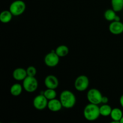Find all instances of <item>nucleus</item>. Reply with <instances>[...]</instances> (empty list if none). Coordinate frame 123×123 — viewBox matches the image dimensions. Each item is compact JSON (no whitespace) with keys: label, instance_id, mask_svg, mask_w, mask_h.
<instances>
[{"label":"nucleus","instance_id":"obj_18","mask_svg":"<svg viewBox=\"0 0 123 123\" xmlns=\"http://www.w3.org/2000/svg\"><path fill=\"white\" fill-rule=\"evenodd\" d=\"M117 16L116 12L113 9H108L104 13V18L108 21L112 22L115 20Z\"/></svg>","mask_w":123,"mask_h":123},{"label":"nucleus","instance_id":"obj_5","mask_svg":"<svg viewBox=\"0 0 123 123\" xmlns=\"http://www.w3.org/2000/svg\"><path fill=\"white\" fill-rule=\"evenodd\" d=\"M103 96L98 89L91 88L88 91L86 98L90 103L95 105H99L102 103V99Z\"/></svg>","mask_w":123,"mask_h":123},{"label":"nucleus","instance_id":"obj_15","mask_svg":"<svg viewBox=\"0 0 123 123\" xmlns=\"http://www.w3.org/2000/svg\"><path fill=\"white\" fill-rule=\"evenodd\" d=\"M23 86H22L20 84L16 83V84H13L10 89L11 94L14 97H18L21 94L23 90Z\"/></svg>","mask_w":123,"mask_h":123},{"label":"nucleus","instance_id":"obj_13","mask_svg":"<svg viewBox=\"0 0 123 123\" xmlns=\"http://www.w3.org/2000/svg\"><path fill=\"white\" fill-rule=\"evenodd\" d=\"M110 116L113 121L112 123H120V120L123 116L122 111L118 108H114L112 110Z\"/></svg>","mask_w":123,"mask_h":123},{"label":"nucleus","instance_id":"obj_7","mask_svg":"<svg viewBox=\"0 0 123 123\" xmlns=\"http://www.w3.org/2000/svg\"><path fill=\"white\" fill-rule=\"evenodd\" d=\"M60 58L55 51H52L46 54L44 56V64L48 67H54L58 64L60 62Z\"/></svg>","mask_w":123,"mask_h":123},{"label":"nucleus","instance_id":"obj_22","mask_svg":"<svg viewBox=\"0 0 123 123\" xmlns=\"http://www.w3.org/2000/svg\"><path fill=\"white\" fill-rule=\"evenodd\" d=\"M108 102H109V98L107 97H106V96H103L102 99V103H103V104H107Z\"/></svg>","mask_w":123,"mask_h":123},{"label":"nucleus","instance_id":"obj_2","mask_svg":"<svg viewBox=\"0 0 123 123\" xmlns=\"http://www.w3.org/2000/svg\"><path fill=\"white\" fill-rule=\"evenodd\" d=\"M100 115V107L98 105L90 103L86 105L84 109V116L86 120L94 121L97 120Z\"/></svg>","mask_w":123,"mask_h":123},{"label":"nucleus","instance_id":"obj_8","mask_svg":"<svg viewBox=\"0 0 123 123\" xmlns=\"http://www.w3.org/2000/svg\"><path fill=\"white\" fill-rule=\"evenodd\" d=\"M48 100L43 94H40L34 97L33 106L37 110L42 111L48 107Z\"/></svg>","mask_w":123,"mask_h":123},{"label":"nucleus","instance_id":"obj_1","mask_svg":"<svg viewBox=\"0 0 123 123\" xmlns=\"http://www.w3.org/2000/svg\"><path fill=\"white\" fill-rule=\"evenodd\" d=\"M60 100L62 107L66 109L73 108L76 103L75 95L69 90H64L61 92L60 96Z\"/></svg>","mask_w":123,"mask_h":123},{"label":"nucleus","instance_id":"obj_3","mask_svg":"<svg viewBox=\"0 0 123 123\" xmlns=\"http://www.w3.org/2000/svg\"><path fill=\"white\" fill-rule=\"evenodd\" d=\"M26 10V4L22 0H16L10 5L9 10L14 16H18L25 12Z\"/></svg>","mask_w":123,"mask_h":123},{"label":"nucleus","instance_id":"obj_9","mask_svg":"<svg viewBox=\"0 0 123 123\" xmlns=\"http://www.w3.org/2000/svg\"><path fill=\"white\" fill-rule=\"evenodd\" d=\"M44 85L47 88L56 89L59 85L58 79L53 74L48 75L44 79Z\"/></svg>","mask_w":123,"mask_h":123},{"label":"nucleus","instance_id":"obj_21","mask_svg":"<svg viewBox=\"0 0 123 123\" xmlns=\"http://www.w3.org/2000/svg\"><path fill=\"white\" fill-rule=\"evenodd\" d=\"M26 70L27 75L29 76H35L37 74V69L34 66H29Z\"/></svg>","mask_w":123,"mask_h":123},{"label":"nucleus","instance_id":"obj_14","mask_svg":"<svg viewBox=\"0 0 123 123\" xmlns=\"http://www.w3.org/2000/svg\"><path fill=\"white\" fill-rule=\"evenodd\" d=\"M13 14L10 10H4L0 13V21L3 24H7L12 20Z\"/></svg>","mask_w":123,"mask_h":123},{"label":"nucleus","instance_id":"obj_6","mask_svg":"<svg viewBox=\"0 0 123 123\" xmlns=\"http://www.w3.org/2000/svg\"><path fill=\"white\" fill-rule=\"evenodd\" d=\"M90 84L88 78L85 75H80L74 80V86L76 90L80 92L85 91L88 89Z\"/></svg>","mask_w":123,"mask_h":123},{"label":"nucleus","instance_id":"obj_11","mask_svg":"<svg viewBox=\"0 0 123 123\" xmlns=\"http://www.w3.org/2000/svg\"><path fill=\"white\" fill-rule=\"evenodd\" d=\"M13 78L18 81L24 80L27 77L26 70L24 68H17L13 70L12 73Z\"/></svg>","mask_w":123,"mask_h":123},{"label":"nucleus","instance_id":"obj_20","mask_svg":"<svg viewBox=\"0 0 123 123\" xmlns=\"http://www.w3.org/2000/svg\"><path fill=\"white\" fill-rule=\"evenodd\" d=\"M43 94L46 97L48 100L54 99V98H56V92L55 89L47 88V90H46L44 91Z\"/></svg>","mask_w":123,"mask_h":123},{"label":"nucleus","instance_id":"obj_16","mask_svg":"<svg viewBox=\"0 0 123 123\" xmlns=\"http://www.w3.org/2000/svg\"><path fill=\"white\" fill-rule=\"evenodd\" d=\"M55 52L60 57H64L68 55L69 52V49L66 45H60L56 48Z\"/></svg>","mask_w":123,"mask_h":123},{"label":"nucleus","instance_id":"obj_4","mask_svg":"<svg viewBox=\"0 0 123 123\" xmlns=\"http://www.w3.org/2000/svg\"><path fill=\"white\" fill-rule=\"evenodd\" d=\"M22 86L26 92H33L38 88V80L35 78V76H27V77L23 80Z\"/></svg>","mask_w":123,"mask_h":123},{"label":"nucleus","instance_id":"obj_17","mask_svg":"<svg viewBox=\"0 0 123 123\" xmlns=\"http://www.w3.org/2000/svg\"><path fill=\"white\" fill-rule=\"evenodd\" d=\"M112 108L110 105L108 104H103L100 107V115L103 117L110 116Z\"/></svg>","mask_w":123,"mask_h":123},{"label":"nucleus","instance_id":"obj_24","mask_svg":"<svg viewBox=\"0 0 123 123\" xmlns=\"http://www.w3.org/2000/svg\"><path fill=\"white\" fill-rule=\"evenodd\" d=\"M120 123H123V116L122 117V118H121V120H120Z\"/></svg>","mask_w":123,"mask_h":123},{"label":"nucleus","instance_id":"obj_19","mask_svg":"<svg viewBox=\"0 0 123 123\" xmlns=\"http://www.w3.org/2000/svg\"><path fill=\"white\" fill-rule=\"evenodd\" d=\"M112 8L116 12L123 9V0H111Z\"/></svg>","mask_w":123,"mask_h":123},{"label":"nucleus","instance_id":"obj_23","mask_svg":"<svg viewBox=\"0 0 123 123\" xmlns=\"http://www.w3.org/2000/svg\"><path fill=\"white\" fill-rule=\"evenodd\" d=\"M120 105H121V107L123 108V94L120 97Z\"/></svg>","mask_w":123,"mask_h":123},{"label":"nucleus","instance_id":"obj_12","mask_svg":"<svg viewBox=\"0 0 123 123\" xmlns=\"http://www.w3.org/2000/svg\"><path fill=\"white\" fill-rule=\"evenodd\" d=\"M48 108L50 111L56 112H58L60 110H61L62 108H63V107H62V104H61L60 100H58L55 98L48 101Z\"/></svg>","mask_w":123,"mask_h":123},{"label":"nucleus","instance_id":"obj_10","mask_svg":"<svg viewBox=\"0 0 123 123\" xmlns=\"http://www.w3.org/2000/svg\"><path fill=\"white\" fill-rule=\"evenodd\" d=\"M109 30L112 34H121L123 32V23L121 21H112L109 24Z\"/></svg>","mask_w":123,"mask_h":123}]
</instances>
